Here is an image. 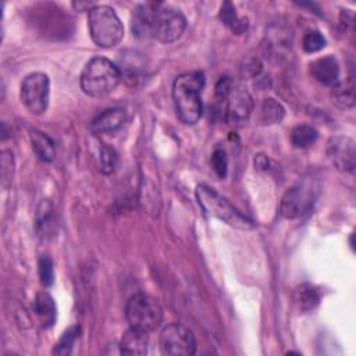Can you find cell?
I'll return each mask as SVG.
<instances>
[{"label": "cell", "mask_w": 356, "mask_h": 356, "mask_svg": "<svg viewBox=\"0 0 356 356\" xmlns=\"http://www.w3.org/2000/svg\"><path fill=\"white\" fill-rule=\"evenodd\" d=\"M204 75L200 71L179 75L172 85V99L178 118L188 125L196 124L203 111L202 90Z\"/></svg>", "instance_id": "obj_1"}, {"label": "cell", "mask_w": 356, "mask_h": 356, "mask_svg": "<svg viewBox=\"0 0 356 356\" xmlns=\"http://www.w3.org/2000/svg\"><path fill=\"white\" fill-rule=\"evenodd\" d=\"M121 79L120 68L104 57H93L81 74V88L90 97L110 95Z\"/></svg>", "instance_id": "obj_2"}, {"label": "cell", "mask_w": 356, "mask_h": 356, "mask_svg": "<svg viewBox=\"0 0 356 356\" xmlns=\"http://www.w3.org/2000/svg\"><path fill=\"white\" fill-rule=\"evenodd\" d=\"M216 99L229 124H242L250 117L253 102L246 89L228 76H221L216 85Z\"/></svg>", "instance_id": "obj_3"}, {"label": "cell", "mask_w": 356, "mask_h": 356, "mask_svg": "<svg viewBox=\"0 0 356 356\" xmlns=\"http://www.w3.org/2000/svg\"><path fill=\"white\" fill-rule=\"evenodd\" d=\"M196 199L203 211L231 227L239 229H250L254 227L253 221L234 207L224 196H221L214 188L200 184L196 188Z\"/></svg>", "instance_id": "obj_4"}, {"label": "cell", "mask_w": 356, "mask_h": 356, "mask_svg": "<svg viewBox=\"0 0 356 356\" xmlns=\"http://www.w3.org/2000/svg\"><path fill=\"white\" fill-rule=\"evenodd\" d=\"M92 40L104 49L117 46L124 38V26L117 13L108 6H95L88 15Z\"/></svg>", "instance_id": "obj_5"}, {"label": "cell", "mask_w": 356, "mask_h": 356, "mask_svg": "<svg viewBox=\"0 0 356 356\" xmlns=\"http://www.w3.org/2000/svg\"><path fill=\"white\" fill-rule=\"evenodd\" d=\"M125 317L129 327L150 332L161 324L163 309L153 296L147 293H136L125 306Z\"/></svg>", "instance_id": "obj_6"}, {"label": "cell", "mask_w": 356, "mask_h": 356, "mask_svg": "<svg viewBox=\"0 0 356 356\" xmlns=\"http://www.w3.org/2000/svg\"><path fill=\"white\" fill-rule=\"evenodd\" d=\"M185 28L186 19L178 8L157 4L152 24L153 39L161 43H172L182 36Z\"/></svg>", "instance_id": "obj_7"}, {"label": "cell", "mask_w": 356, "mask_h": 356, "mask_svg": "<svg viewBox=\"0 0 356 356\" xmlns=\"http://www.w3.org/2000/svg\"><path fill=\"white\" fill-rule=\"evenodd\" d=\"M316 200V186L312 181L303 179L291 186L282 196L280 213L282 217L293 220L306 214Z\"/></svg>", "instance_id": "obj_8"}, {"label": "cell", "mask_w": 356, "mask_h": 356, "mask_svg": "<svg viewBox=\"0 0 356 356\" xmlns=\"http://www.w3.org/2000/svg\"><path fill=\"white\" fill-rule=\"evenodd\" d=\"M50 81L43 72H32L26 75L21 83L19 97L25 108L35 115L46 111L49 104Z\"/></svg>", "instance_id": "obj_9"}, {"label": "cell", "mask_w": 356, "mask_h": 356, "mask_svg": "<svg viewBox=\"0 0 356 356\" xmlns=\"http://www.w3.org/2000/svg\"><path fill=\"white\" fill-rule=\"evenodd\" d=\"M159 345L163 355L189 356L196 352V341L192 331L178 323H171L163 328Z\"/></svg>", "instance_id": "obj_10"}, {"label": "cell", "mask_w": 356, "mask_h": 356, "mask_svg": "<svg viewBox=\"0 0 356 356\" xmlns=\"http://www.w3.org/2000/svg\"><path fill=\"white\" fill-rule=\"evenodd\" d=\"M327 154L338 170L343 172L355 171L356 147L353 139L348 136H332L328 140Z\"/></svg>", "instance_id": "obj_11"}, {"label": "cell", "mask_w": 356, "mask_h": 356, "mask_svg": "<svg viewBox=\"0 0 356 356\" xmlns=\"http://www.w3.org/2000/svg\"><path fill=\"white\" fill-rule=\"evenodd\" d=\"M310 74L318 83L334 86L339 81V64L335 57L325 56L310 64Z\"/></svg>", "instance_id": "obj_12"}, {"label": "cell", "mask_w": 356, "mask_h": 356, "mask_svg": "<svg viewBox=\"0 0 356 356\" xmlns=\"http://www.w3.org/2000/svg\"><path fill=\"white\" fill-rule=\"evenodd\" d=\"M157 4H139L131 18V29L138 38H152V24Z\"/></svg>", "instance_id": "obj_13"}, {"label": "cell", "mask_w": 356, "mask_h": 356, "mask_svg": "<svg viewBox=\"0 0 356 356\" xmlns=\"http://www.w3.org/2000/svg\"><path fill=\"white\" fill-rule=\"evenodd\" d=\"M125 121V111L120 107H111L97 114L92 122L90 129L95 134H108L118 129Z\"/></svg>", "instance_id": "obj_14"}, {"label": "cell", "mask_w": 356, "mask_h": 356, "mask_svg": "<svg viewBox=\"0 0 356 356\" xmlns=\"http://www.w3.org/2000/svg\"><path fill=\"white\" fill-rule=\"evenodd\" d=\"M149 332L129 327L120 341V350L124 355H145L149 345Z\"/></svg>", "instance_id": "obj_15"}, {"label": "cell", "mask_w": 356, "mask_h": 356, "mask_svg": "<svg viewBox=\"0 0 356 356\" xmlns=\"http://www.w3.org/2000/svg\"><path fill=\"white\" fill-rule=\"evenodd\" d=\"M33 312L43 327H51L56 321V305L47 292H39L33 300Z\"/></svg>", "instance_id": "obj_16"}, {"label": "cell", "mask_w": 356, "mask_h": 356, "mask_svg": "<svg viewBox=\"0 0 356 356\" xmlns=\"http://www.w3.org/2000/svg\"><path fill=\"white\" fill-rule=\"evenodd\" d=\"M332 103L339 108H352L355 106V83L353 78L349 76L345 81H338L331 86Z\"/></svg>", "instance_id": "obj_17"}, {"label": "cell", "mask_w": 356, "mask_h": 356, "mask_svg": "<svg viewBox=\"0 0 356 356\" xmlns=\"http://www.w3.org/2000/svg\"><path fill=\"white\" fill-rule=\"evenodd\" d=\"M320 291L312 284H300L293 291V300L299 310L309 312L314 309L320 302Z\"/></svg>", "instance_id": "obj_18"}, {"label": "cell", "mask_w": 356, "mask_h": 356, "mask_svg": "<svg viewBox=\"0 0 356 356\" xmlns=\"http://www.w3.org/2000/svg\"><path fill=\"white\" fill-rule=\"evenodd\" d=\"M29 136H31L32 149L36 153V156L42 161H47V163L51 161L54 159V154H56L54 142L46 134H43L38 129H32Z\"/></svg>", "instance_id": "obj_19"}, {"label": "cell", "mask_w": 356, "mask_h": 356, "mask_svg": "<svg viewBox=\"0 0 356 356\" xmlns=\"http://www.w3.org/2000/svg\"><path fill=\"white\" fill-rule=\"evenodd\" d=\"M317 131L310 125H298L291 131V142L298 149H306L317 140Z\"/></svg>", "instance_id": "obj_20"}, {"label": "cell", "mask_w": 356, "mask_h": 356, "mask_svg": "<svg viewBox=\"0 0 356 356\" xmlns=\"http://www.w3.org/2000/svg\"><path fill=\"white\" fill-rule=\"evenodd\" d=\"M284 107L274 99L268 97L263 102L261 106V121L264 124H277L284 117Z\"/></svg>", "instance_id": "obj_21"}, {"label": "cell", "mask_w": 356, "mask_h": 356, "mask_svg": "<svg viewBox=\"0 0 356 356\" xmlns=\"http://www.w3.org/2000/svg\"><path fill=\"white\" fill-rule=\"evenodd\" d=\"M220 18L221 21L228 25L234 32H242L246 28V19H238L236 14H235V8L231 3H224L220 11Z\"/></svg>", "instance_id": "obj_22"}, {"label": "cell", "mask_w": 356, "mask_h": 356, "mask_svg": "<svg viewBox=\"0 0 356 356\" xmlns=\"http://www.w3.org/2000/svg\"><path fill=\"white\" fill-rule=\"evenodd\" d=\"M117 153L113 147H110L108 145L103 143L99 152V165H100V171L103 174H111L115 167H117Z\"/></svg>", "instance_id": "obj_23"}, {"label": "cell", "mask_w": 356, "mask_h": 356, "mask_svg": "<svg viewBox=\"0 0 356 356\" xmlns=\"http://www.w3.org/2000/svg\"><path fill=\"white\" fill-rule=\"evenodd\" d=\"M324 46H325V38L321 35L320 31L312 29L305 33L302 40V47L306 53L320 51Z\"/></svg>", "instance_id": "obj_24"}, {"label": "cell", "mask_w": 356, "mask_h": 356, "mask_svg": "<svg viewBox=\"0 0 356 356\" xmlns=\"http://www.w3.org/2000/svg\"><path fill=\"white\" fill-rule=\"evenodd\" d=\"M78 331H79V328H76V327H71L70 330H67L63 334V337L58 339V342L56 343L53 352L57 355H70L71 349L74 346V342L78 337Z\"/></svg>", "instance_id": "obj_25"}, {"label": "cell", "mask_w": 356, "mask_h": 356, "mask_svg": "<svg viewBox=\"0 0 356 356\" xmlns=\"http://www.w3.org/2000/svg\"><path fill=\"white\" fill-rule=\"evenodd\" d=\"M211 168L216 172V175L218 178H224L227 175V170H228V160H227V154L222 149H216L211 154Z\"/></svg>", "instance_id": "obj_26"}, {"label": "cell", "mask_w": 356, "mask_h": 356, "mask_svg": "<svg viewBox=\"0 0 356 356\" xmlns=\"http://www.w3.org/2000/svg\"><path fill=\"white\" fill-rule=\"evenodd\" d=\"M38 227L46 232L49 229V227L51 225V221H53V207L50 204V202L47 200H43L40 203V206L38 207Z\"/></svg>", "instance_id": "obj_27"}, {"label": "cell", "mask_w": 356, "mask_h": 356, "mask_svg": "<svg viewBox=\"0 0 356 356\" xmlns=\"http://www.w3.org/2000/svg\"><path fill=\"white\" fill-rule=\"evenodd\" d=\"M38 271H39V278L42 285L44 286H50L53 284V278H54V270H53V261L43 256L39 259V264H38Z\"/></svg>", "instance_id": "obj_28"}, {"label": "cell", "mask_w": 356, "mask_h": 356, "mask_svg": "<svg viewBox=\"0 0 356 356\" xmlns=\"http://www.w3.org/2000/svg\"><path fill=\"white\" fill-rule=\"evenodd\" d=\"M13 172H14L13 153L8 150H4L1 153V184L4 188H7L8 184L11 182Z\"/></svg>", "instance_id": "obj_29"}, {"label": "cell", "mask_w": 356, "mask_h": 356, "mask_svg": "<svg viewBox=\"0 0 356 356\" xmlns=\"http://www.w3.org/2000/svg\"><path fill=\"white\" fill-rule=\"evenodd\" d=\"M95 6H96V4L89 3V1H74V3H72V7H74L75 10H78V11H88V13H89Z\"/></svg>", "instance_id": "obj_30"}]
</instances>
